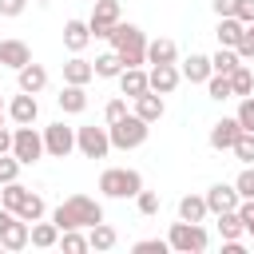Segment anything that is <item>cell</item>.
Wrapping results in <instances>:
<instances>
[{
    "label": "cell",
    "instance_id": "e0dca14e",
    "mask_svg": "<svg viewBox=\"0 0 254 254\" xmlns=\"http://www.w3.org/2000/svg\"><path fill=\"white\" fill-rule=\"evenodd\" d=\"M131 103H135L131 111H135L139 119H147V123H159V119H163V111H167V103H163V95H159V91H143V95H135Z\"/></svg>",
    "mask_w": 254,
    "mask_h": 254
},
{
    "label": "cell",
    "instance_id": "7dc6e473",
    "mask_svg": "<svg viewBox=\"0 0 254 254\" xmlns=\"http://www.w3.org/2000/svg\"><path fill=\"white\" fill-rule=\"evenodd\" d=\"M8 151H12V131L0 127V155H8Z\"/></svg>",
    "mask_w": 254,
    "mask_h": 254
},
{
    "label": "cell",
    "instance_id": "e575fe53",
    "mask_svg": "<svg viewBox=\"0 0 254 254\" xmlns=\"http://www.w3.org/2000/svg\"><path fill=\"white\" fill-rule=\"evenodd\" d=\"M20 167H24V163H20L12 151L0 155V187H4V183H16V179H20Z\"/></svg>",
    "mask_w": 254,
    "mask_h": 254
},
{
    "label": "cell",
    "instance_id": "d6986e66",
    "mask_svg": "<svg viewBox=\"0 0 254 254\" xmlns=\"http://www.w3.org/2000/svg\"><path fill=\"white\" fill-rule=\"evenodd\" d=\"M87 44H91V28H87V20H67V24H64V48H67L71 56H79Z\"/></svg>",
    "mask_w": 254,
    "mask_h": 254
},
{
    "label": "cell",
    "instance_id": "74e56055",
    "mask_svg": "<svg viewBox=\"0 0 254 254\" xmlns=\"http://www.w3.org/2000/svg\"><path fill=\"white\" fill-rule=\"evenodd\" d=\"M131 250H135V254H167L171 242H167V238H143V242H135Z\"/></svg>",
    "mask_w": 254,
    "mask_h": 254
},
{
    "label": "cell",
    "instance_id": "44dd1931",
    "mask_svg": "<svg viewBox=\"0 0 254 254\" xmlns=\"http://www.w3.org/2000/svg\"><path fill=\"white\" fill-rule=\"evenodd\" d=\"M119 91H123L127 99H135V95L151 91V75H147L143 67H123V71H119Z\"/></svg>",
    "mask_w": 254,
    "mask_h": 254
},
{
    "label": "cell",
    "instance_id": "2e32d148",
    "mask_svg": "<svg viewBox=\"0 0 254 254\" xmlns=\"http://www.w3.org/2000/svg\"><path fill=\"white\" fill-rule=\"evenodd\" d=\"M56 103H60L64 115H79V111H87V91H83V83H64L60 95H56Z\"/></svg>",
    "mask_w": 254,
    "mask_h": 254
},
{
    "label": "cell",
    "instance_id": "5b68a950",
    "mask_svg": "<svg viewBox=\"0 0 254 254\" xmlns=\"http://www.w3.org/2000/svg\"><path fill=\"white\" fill-rule=\"evenodd\" d=\"M107 131H111V147H115V151H135V147H143V143H147L151 123H147V119H139L135 111H127L119 123H107Z\"/></svg>",
    "mask_w": 254,
    "mask_h": 254
},
{
    "label": "cell",
    "instance_id": "60d3db41",
    "mask_svg": "<svg viewBox=\"0 0 254 254\" xmlns=\"http://www.w3.org/2000/svg\"><path fill=\"white\" fill-rule=\"evenodd\" d=\"M123 115H127V99H123V95H119V99H111V103L103 107V119H107V123H119Z\"/></svg>",
    "mask_w": 254,
    "mask_h": 254
},
{
    "label": "cell",
    "instance_id": "f907efd6",
    "mask_svg": "<svg viewBox=\"0 0 254 254\" xmlns=\"http://www.w3.org/2000/svg\"><path fill=\"white\" fill-rule=\"evenodd\" d=\"M250 246H254V238H250Z\"/></svg>",
    "mask_w": 254,
    "mask_h": 254
},
{
    "label": "cell",
    "instance_id": "ee69618b",
    "mask_svg": "<svg viewBox=\"0 0 254 254\" xmlns=\"http://www.w3.org/2000/svg\"><path fill=\"white\" fill-rule=\"evenodd\" d=\"M24 8H28V0H0V16H8V20H16Z\"/></svg>",
    "mask_w": 254,
    "mask_h": 254
},
{
    "label": "cell",
    "instance_id": "3957f363",
    "mask_svg": "<svg viewBox=\"0 0 254 254\" xmlns=\"http://www.w3.org/2000/svg\"><path fill=\"white\" fill-rule=\"evenodd\" d=\"M0 206H8L12 214H20L24 222H40V218H44V210H48V206H44V194H36V190L20 187V179L0 187Z\"/></svg>",
    "mask_w": 254,
    "mask_h": 254
},
{
    "label": "cell",
    "instance_id": "d4e9b609",
    "mask_svg": "<svg viewBox=\"0 0 254 254\" xmlns=\"http://www.w3.org/2000/svg\"><path fill=\"white\" fill-rule=\"evenodd\" d=\"M214 218H218L222 242H242V238H246V226H242V214H238V210H222V214H214Z\"/></svg>",
    "mask_w": 254,
    "mask_h": 254
},
{
    "label": "cell",
    "instance_id": "bcb514c9",
    "mask_svg": "<svg viewBox=\"0 0 254 254\" xmlns=\"http://www.w3.org/2000/svg\"><path fill=\"white\" fill-rule=\"evenodd\" d=\"M242 24H254V0H238V12H234Z\"/></svg>",
    "mask_w": 254,
    "mask_h": 254
},
{
    "label": "cell",
    "instance_id": "836d02e7",
    "mask_svg": "<svg viewBox=\"0 0 254 254\" xmlns=\"http://www.w3.org/2000/svg\"><path fill=\"white\" fill-rule=\"evenodd\" d=\"M206 91H210V99H218V103H222V99H230V95H234L230 75H218V71H214V75L206 79Z\"/></svg>",
    "mask_w": 254,
    "mask_h": 254
},
{
    "label": "cell",
    "instance_id": "8d00e7d4",
    "mask_svg": "<svg viewBox=\"0 0 254 254\" xmlns=\"http://www.w3.org/2000/svg\"><path fill=\"white\" fill-rule=\"evenodd\" d=\"M135 206H139V214L151 218V214H159V194H155V190H139V194H135Z\"/></svg>",
    "mask_w": 254,
    "mask_h": 254
},
{
    "label": "cell",
    "instance_id": "4dcf8cb0",
    "mask_svg": "<svg viewBox=\"0 0 254 254\" xmlns=\"http://www.w3.org/2000/svg\"><path fill=\"white\" fill-rule=\"evenodd\" d=\"M87 242H91V250H111V246L119 242V234H115V226H107V222H95V226L87 230Z\"/></svg>",
    "mask_w": 254,
    "mask_h": 254
},
{
    "label": "cell",
    "instance_id": "d6a6232c",
    "mask_svg": "<svg viewBox=\"0 0 254 254\" xmlns=\"http://www.w3.org/2000/svg\"><path fill=\"white\" fill-rule=\"evenodd\" d=\"M60 246H64L67 254H83V250H91L87 234H79V230H60Z\"/></svg>",
    "mask_w": 254,
    "mask_h": 254
},
{
    "label": "cell",
    "instance_id": "8fae6325",
    "mask_svg": "<svg viewBox=\"0 0 254 254\" xmlns=\"http://www.w3.org/2000/svg\"><path fill=\"white\" fill-rule=\"evenodd\" d=\"M242 131H246V127L238 123V115H222V119L210 127V135H206V139H210V147H214V151H234V143H238V135H242Z\"/></svg>",
    "mask_w": 254,
    "mask_h": 254
},
{
    "label": "cell",
    "instance_id": "83f0119b",
    "mask_svg": "<svg viewBox=\"0 0 254 254\" xmlns=\"http://www.w3.org/2000/svg\"><path fill=\"white\" fill-rule=\"evenodd\" d=\"M119 71H123V56L115 48L103 52V56H95V75L99 79H119Z\"/></svg>",
    "mask_w": 254,
    "mask_h": 254
},
{
    "label": "cell",
    "instance_id": "8992f818",
    "mask_svg": "<svg viewBox=\"0 0 254 254\" xmlns=\"http://www.w3.org/2000/svg\"><path fill=\"white\" fill-rule=\"evenodd\" d=\"M167 242H171L175 254H202V250L210 246V234L202 230V222H187V218H179V222H171Z\"/></svg>",
    "mask_w": 254,
    "mask_h": 254
},
{
    "label": "cell",
    "instance_id": "681fc988",
    "mask_svg": "<svg viewBox=\"0 0 254 254\" xmlns=\"http://www.w3.org/2000/svg\"><path fill=\"white\" fill-rule=\"evenodd\" d=\"M4 119H8V107H4V103H0V127H4Z\"/></svg>",
    "mask_w": 254,
    "mask_h": 254
},
{
    "label": "cell",
    "instance_id": "ab89813d",
    "mask_svg": "<svg viewBox=\"0 0 254 254\" xmlns=\"http://www.w3.org/2000/svg\"><path fill=\"white\" fill-rule=\"evenodd\" d=\"M234 115H238V123H242L246 131H254V95H242V99H238V111H234Z\"/></svg>",
    "mask_w": 254,
    "mask_h": 254
},
{
    "label": "cell",
    "instance_id": "816d5d0a",
    "mask_svg": "<svg viewBox=\"0 0 254 254\" xmlns=\"http://www.w3.org/2000/svg\"><path fill=\"white\" fill-rule=\"evenodd\" d=\"M91 4H95V0H91Z\"/></svg>",
    "mask_w": 254,
    "mask_h": 254
},
{
    "label": "cell",
    "instance_id": "52a82bcc",
    "mask_svg": "<svg viewBox=\"0 0 254 254\" xmlns=\"http://www.w3.org/2000/svg\"><path fill=\"white\" fill-rule=\"evenodd\" d=\"M12 155L24 163V167H32V163H40L48 151H44V131H36L32 123H20L16 131H12Z\"/></svg>",
    "mask_w": 254,
    "mask_h": 254
},
{
    "label": "cell",
    "instance_id": "9c48e42d",
    "mask_svg": "<svg viewBox=\"0 0 254 254\" xmlns=\"http://www.w3.org/2000/svg\"><path fill=\"white\" fill-rule=\"evenodd\" d=\"M44 151H48L52 159H67V155L75 151V127H67L64 119L48 123V127H44Z\"/></svg>",
    "mask_w": 254,
    "mask_h": 254
},
{
    "label": "cell",
    "instance_id": "4316f807",
    "mask_svg": "<svg viewBox=\"0 0 254 254\" xmlns=\"http://www.w3.org/2000/svg\"><path fill=\"white\" fill-rule=\"evenodd\" d=\"M206 214H210L206 194H183V198H179V218H187V222H202Z\"/></svg>",
    "mask_w": 254,
    "mask_h": 254
},
{
    "label": "cell",
    "instance_id": "d590c367",
    "mask_svg": "<svg viewBox=\"0 0 254 254\" xmlns=\"http://www.w3.org/2000/svg\"><path fill=\"white\" fill-rule=\"evenodd\" d=\"M234 187H238V194H242V198H254V163H246V167L238 171Z\"/></svg>",
    "mask_w": 254,
    "mask_h": 254
},
{
    "label": "cell",
    "instance_id": "7bdbcfd3",
    "mask_svg": "<svg viewBox=\"0 0 254 254\" xmlns=\"http://www.w3.org/2000/svg\"><path fill=\"white\" fill-rule=\"evenodd\" d=\"M238 56H242V60H254V24H246V32H242V44H238Z\"/></svg>",
    "mask_w": 254,
    "mask_h": 254
},
{
    "label": "cell",
    "instance_id": "f546056e",
    "mask_svg": "<svg viewBox=\"0 0 254 254\" xmlns=\"http://www.w3.org/2000/svg\"><path fill=\"white\" fill-rule=\"evenodd\" d=\"M32 246H40V250L60 246V226L56 222H32Z\"/></svg>",
    "mask_w": 254,
    "mask_h": 254
},
{
    "label": "cell",
    "instance_id": "c3c4849f",
    "mask_svg": "<svg viewBox=\"0 0 254 254\" xmlns=\"http://www.w3.org/2000/svg\"><path fill=\"white\" fill-rule=\"evenodd\" d=\"M12 218H16V214H12V210H8V206H0V230H4V226H8V222H12Z\"/></svg>",
    "mask_w": 254,
    "mask_h": 254
},
{
    "label": "cell",
    "instance_id": "f6af8a7d",
    "mask_svg": "<svg viewBox=\"0 0 254 254\" xmlns=\"http://www.w3.org/2000/svg\"><path fill=\"white\" fill-rule=\"evenodd\" d=\"M210 8H214V16H234L238 12V0H214Z\"/></svg>",
    "mask_w": 254,
    "mask_h": 254
},
{
    "label": "cell",
    "instance_id": "ffe728a7",
    "mask_svg": "<svg viewBox=\"0 0 254 254\" xmlns=\"http://www.w3.org/2000/svg\"><path fill=\"white\" fill-rule=\"evenodd\" d=\"M183 79L187 83H206L210 75H214V67H210V56H198V52H190L187 60H183Z\"/></svg>",
    "mask_w": 254,
    "mask_h": 254
},
{
    "label": "cell",
    "instance_id": "5bb4252c",
    "mask_svg": "<svg viewBox=\"0 0 254 254\" xmlns=\"http://www.w3.org/2000/svg\"><path fill=\"white\" fill-rule=\"evenodd\" d=\"M151 91H159V95H171L179 83H183V71L175 67V64H151Z\"/></svg>",
    "mask_w": 254,
    "mask_h": 254
},
{
    "label": "cell",
    "instance_id": "ba28073f",
    "mask_svg": "<svg viewBox=\"0 0 254 254\" xmlns=\"http://www.w3.org/2000/svg\"><path fill=\"white\" fill-rule=\"evenodd\" d=\"M75 151L83 155V159H107V151H111V131L107 127H75Z\"/></svg>",
    "mask_w": 254,
    "mask_h": 254
},
{
    "label": "cell",
    "instance_id": "f1b7e54d",
    "mask_svg": "<svg viewBox=\"0 0 254 254\" xmlns=\"http://www.w3.org/2000/svg\"><path fill=\"white\" fill-rule=\"evenodd\" d=\"M238 64H242V56H238V48H222V44H218V52L210 56V67H214L218 75H230V71H234Z\"/></svg>",
    "mask_w": 254,
    "mask_h": 254
},
{
    "label": "cell",
    "instance_id": "7402d4cb",
    "mask_svg": "<svg viewBox=\"0 0 254 254\" xmlns=\"http://www.w3.org/2000/svg\"><path fill=\"white\" fill-rule=\"evenodd\" d=\"M16 83H20V91L40 95V91L48 87V71H44V64H24V67L16 71Z\"/></svg>",
    "mask_w": 254,
    "mask_h": 254
},
{
    "label": "cell",
    "instance_id": "30bf717a",
    "mask_svg": "<svg viewBox=\"0 0 254 254\" xmlns=\"http://www.w3.org/2000/svg\"><path fill=\"white\" fill-rule=\"evenodd\" d=\"M119 16H123L119 0H95V4H91V16H87L91 36H95V40H107V36H111V28L119 24Z\"/></svg>",
    "mask_w": 254,
    "mask_h": 254
},
{
    "label": "cell",
    "instance_id": "4fadbf2b",
    "mask_svg": "<svg viewBox=\"0 0 254 254\" xmlns=\"http://www.w3.org/2000/svg\"><path fill=\"white\" fill-rule=\"evenodd\" d=\"M8 119L20 127V123H36L40 119V103H36V95L32 91H20V95H12L8 99Z\"/></svg>",
    "mask_w": 254,
    "mask_h": 254
},
{
    "label": "cell",
    "instance_id": "ac0fdd59",
    "mask_svg": "<svg viewBox=\"0 0 254 254\" xmlns=\"http://www.w3.org/2000/svg\"><path fill=\"white\" fill-rule=\"evenodd\" d=\"M0 64L12 67V71H20L24 64H32V48L24 40H0Z\"/></svg>",
    "mask_w": 254,
    "mask_h": 254
},
{
    "label": "cell",
    "instance_id": "484cf974",
    "mask_svg": "<svg viewBox=\"0 0 254 254\" xmlns=\"http://www.w3.org/2000/svg\"><path fill=\"white\" fill-rule=\"evenodd\" d=\"M242 32H246V24L238 16H218V44L222 48H238L242 44Z\"/></svg>",
    "mask_w": 254,
    "mask_h": 254
},
{
    "label": "cell",
    "instance_id": "cb8c5ba5",
    "mask_svg": "<svg viewBox=\"0 0 254 254\" xmlns=\"http://www.w3.org/2000/svg\"><path fill=\"white\" fill-rule=\"evenodd\" d=\"M179 60V44L159 36V40H147V64H175Z\"/></svg>",
    "mask_w": 254,
    "mask_h": 254
},
{
    "label": "cell",
    "instance_id": "277c9868",
    "mask_svg": "<svg viewBox=\"0 0 254 254\" xmlns=\"http://www.w3.org/2000/svg\"><path fill=\"white\" fill-rule=\"evenodd\" d=\"M143 190V175L135 167H107L99 175V194L103 198H135Z\"/></svg>",
    "mask_w": 254,
    "mask_h": 254
},
{
    "label": "cell",
    "instance_id": "7a4b0ae2",
    "mask_svg": "<svg viewBox=\"0 0 254 254\" xmlns=\"http://www.w3.org/2000/svg\"><path fill=\"white\" fill-rule=\"evenodd\" d=\"M107 44L123 56V67H143V64H147V36H143L139 24H123V20H119V24L111 28Z\"/></svg>",
    "mask_w": 254,
    "mask_h": 254
},
{
    "label": "cell",
    "instance_id": "b9f144b4",
    "mask_svg": "<svg viewBox=\"0 0 254 254\" xmlns=\"http://www.w3.org/2000/svg\"><path fill=\"white\" fill-rule=\"evenodd\" d=\"M238 214H242V226H246V234L254 238V198H242V202H238Z\"/></svg>",
    "mask_w": 254,
    "mask_h": 254
},
{
    "label": "cell",
    "instance_id": "f35d334b",
    "mask_svg": "<svg viewBox=\"0 0 254 254\" xmlns=\"http://www.w3.org/2000/svg\"><path fill=\"white\" fill-rule=\"evenodd\" d=\"M234 155H238L242 163H254V131H242V135H238V143H234Z\"/></svg>",
    "mask_w": 254,
    "mask_h": 254
},
{
    "label": "cell",
    "instance_id": "603a6c76",
    "mask_svg": "<svg viewBox=\"0 0 254 254\" xmlns=\"http://www.w3.org/2000/svg\"><path fill=\"white\" fill-rule=\"evenodd\" d=\"M95 79V64L91 60H83V56H71L67 64H64V83H91Z\"/></svg>",
    "mask_w": 254,
    "mask_h": 254
},
{
    "label": "cell",
    "instance_id": "6da1fadb",
    "mask_svg": "<svg viewBox=\"0 0 254 254\" xmlns=\"http://www.w3.org/2000/svg\"><path fill=\"white\" fill-rule=\"evenodd\" d=\"M52 222L60 230H91L95 222H103V202L91 198V194H67L52 210Z\"/></svg>",
    "mask_w": 254,
    "mask_h": 254
},
{
    "label": "cell",
    "instance_id": "1f68e13d",
    "mask_svg": "<svg viewBox=\"0 0 254 254\" xmlns=\"http://www.w3.org/2000/svg\"><path fill=\"white\" fill-rule=\"evenodd\" d=\"M230 87H234V95H238V99H242V95H254V71L246 67V60L230 71Z\"/></svg>",
    "mask_w": 254,
    "mask_h": 254
},
{
    "label": "cell",
    "instance_id": "7c38bea8",
    "mask_svg": "<svg viewBox=\"0 0 254 254\" xmlns=\"http://www.w3.org/2000/svg\"><path fill=\"white\" fill-rule=\"evenodd\" d=\"M238 202H242V194H238V187H234V183H214V187L206 190V206H210V214L238 210Z\"/></svg>",
    "mask_w": 254,
    "mask_h": 254
},
{
    "label": "cell",
    "instance_id": "9a60e30c",
    "mask_svg": "<svg viewBox=\"0 0 254 254\" xmlns=\"http://www.w3.org/2000/svg\"><path fill=\"white\" fill-rule=\"evenodd\" d=\"M28 242H32V222H24V218L16 214V218L0 230V246H4V250H24Z\"/></svg>",
    "mask_w": 254,
    "mask_h": 254
}]
</instances>
